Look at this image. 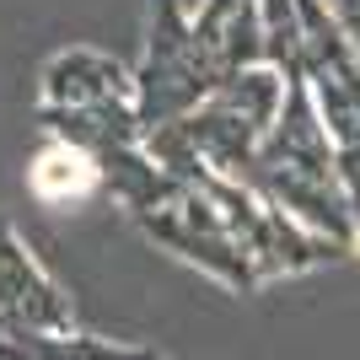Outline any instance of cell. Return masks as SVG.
I'll use <instances>...</instances> for the list:
<instances>
[{
	"label": "cell",
	"mask_w": 360,
	"mask_h": 360,
	"mask_svg": "<svg viewBox=\"0 0 360 360\" xmlns=\"http://www.w3.org/2000/svg\"><path fill=\"white\" fill-rule=\"evenodd\" d=\"M27 183H32V194L49 199V205H70V199H86L91 188L103 183V172H97V162H91V150L60 140V146H44L38 156H32Z\"/></svg>",
	"instance_id": "obj_1"
},
{
	"label": "cell",
	"mask_w": 360,
	"mask_h": 360,
	"mask_svg": "<svg viewBox=\"0 0 360 360\" xmlns=\"http://www.w3.org/2000/svg\"><path fill=\"white\" fill-rule=\"evenodd\" d=\"M355 248H360V242H355Z\"/></svg>",
	"instance_id": "obj_2"
}]
</instances>
